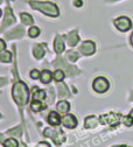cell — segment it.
Listing matches in <instances>:
<instances>
[{"instance_id": "obj_1", "label": "cell", "mask_w": 133, "mask_h": 147, "mask_svg": "<svg viewBox=\"0 0 133 147\" xmlns=\"http://www.w3.org/2000/svg\"><path fill=\"white\" fill-rule=\"evenodd\" d=\"M12 96L14 102L18 105H26L28 103L29 99V90L26 83L21 82V81H18L16 83H14L13 88H12Z\"/></svg>"}, {"instance_id": "obj_2", "label": "cell", "mask_w": 133, "mask_h": 147, "mask_svg": "<svg viewBox=\"0 0 133 147\" xmlns=\"http://www.w3.org/2000/svg\"><path fill=\"white\" fill-rule=\"evenodd\" d=\"M29 4L34 9L40 11V12H42L43 14H46L48 16L56 18L60 14L57 6H56L55 4H53V3H49V1H34V0H30Z\"/></svg>"}, {"instance_id": "obj_3", "label": "cell", "mask_w": 133, "mask_h": 147, "mask_svg": "<svg viewBox=\"0 0 133 147\" xmlns=\"http://www.w3.org/2000/svg\"><path fill=\"white\" fill-rule=\"evenodd\" d=\"M92 88H93V90L96 91L97 94H104V92H106V91L109 90L110 83H109V81L105 77L101 76V77H97L96 80L93 81Z\"/></svg>"}, {"instance_id": "obj_4", "label": "cell", "mask_w": 133, "mask_h": 147, "mask_svg": "<svg viewBox=\"0 0 133 147\" xmlns=\"http://www.w3.org/2000/svg\"><path fill=\"white\" fill-rule=\"evenodd\" d=\"M43 136L50 137L54 140V142H56L57 145H60L61 142H63L65 140V136L62 133L61 130H57V131L55 132L54 130H50V128H46L45 132H43Z\"/></svg>"}, {"instance_id": "obj_5", "label": "cell", "mask_w": 133, "mask_h": 147, "mask_svg": "<svg viewBox=\"0 0 133 147\" xmlns=\"http://www.w3.org/2000/svg\"><path fill=\"white\" fill-rule=\"evenodd\" d=\"M113 24H115L117 29L120 30V32H127L132 27V22L127 16H119L118 19H116L115 21H113Z\"/></svg>"}, {"instance_id": "obj_6", "label": "cell", "mask_w": 133, "mask_h": 147, "mask_svg": "<svg viewBox=\"0 0 133 147\" xmlns=\"http://www.w3.org/2000/svg\"><path fill=\"white\" fill-rule=\"evenodd\" d=\"M119 117H120L119 115L111 112V113H107V115H103V116H101L99 120H101V123H102V124H109V125L115 126V125H118V123H119Z\"/></svg>"}, {"instance_id": "obj_7", "label": "cell", "mask_w": 133, "mask_h": 147, "mask_svg": "<svg viewBox=\"0 0 133 147\" xmlns=\"http://www.w3.org/2000/svg\"><path fill=\"white\" fill-rule=\"evenodd\" d=\"M80 51L85 56H90L96 51V45L92 41H84L80 47Z\"/></svg>"}, {"instance_id": "obj_8", "label": "cell", "mask_w": 133, "mask_h": 147, "mask_svg": "<svg viewBox=\"0 0 133 147\" xmlns=\"http://www.w3.org/2000/svg\"><path fill=\"white\" fill-rule=\"evenodd\" d=\"M61 121H62L63 126L67 128H75L77 126V119H76V117L74 115H70V113H65Z\"/></svg>"}, {"instance_id": "obj_9", "label": "cell", "mask_w": 133, "mask_h": 147, "mask_svg": "<svg viewBox=\"0 0 133 147\" xmlns=\"http://www.w3.org/2000/svg\"><path fill=\"white\" fill-rule=\"evenodd\" d=\"M61 120H62V119L60 118L59 113L55 112V111H51V112L48 115V118H47V121H48L50 125H53V126H59V125L62 123Z\"/></svg>"}, {"instance_id": "obj_10", "label": "cell", "mask_w": 133, "mask_h": 147, "mask_svg": "<svg viewBox=\"0 0 133 147\" xmlns=\"http://www.w3.org/2000/svg\"><path fill=\"white\" fill-rule=\"evenodd\" d=\"M54 50L55 53L61 54L64 50V41L61 36H56L55 40H54Z\"/></svg>"}, {"instance_id": "obj_11", "label": "cell", "mask_w": 133, "mask_h": 147, "mask_svg": "<svg viewBox=\"0 0 133 147\" xmlns=\"http://www.w3.org/2000/svg\"><path fill=\"white\" fill-rule=\"evenodd\" d=\"M15 22V18L12 13V11L9 8H6V16H5V20H4V24H3V28H5L6 26H11L12 24Z\"/></svg>"}, {"instance_id": "obj_12", "label": "cell", "mask_w": 133, "mask_h": 147, "mask_svg": "<svg viewBox=\"0 0 133 147\" xmlns=\"http://www.w3.org/2000/svg\"><path fill=\"white\" fill-rule=\"evenodd\" d=\"M46 91L37 88H33V100H43L46 98Z\"/></svg>"}, {"instance_id": "obj_13", "label": "cell", "mask_w": 133, "mask_h": 147, "mask_svg": "<svg viewBox=\"0 0 133 147\" xmlns=\"http://www.w3.org/2000/svg\"><path fill=\"white\" fill-rule=\"evenodd\" d=\"M53 78V74L48 70V69H45L43 71H41V75H40V80L43 84H49L50 81Z\"/></svg>"}, {"instance_id": "obj_14", "label": "cell", "mask_w": 133, "mask_h": 147, "mask_svg": "<svg viewBox=\"0 0 133 147\" xmlns=\"http://www.w3.org/2000/svg\"><path fill=\"white\" fill-rule=\"evenodd\" d=\"M56 109H57V111L60 113L64 115V113H67L70 110V104L68 102H65V100H61V102L57 103V105H56Z\"/></svg>"}, {"instance_id": "obj_15", "label": "cell", "mask_w": 133, "mask_h": 147, "mask_svg": "<svg viewBox=\"0 0 133 147\" xmlns=\"http://www.w3.org/2000/svg\"><path fill=\"white\" fill-rule=\"evenodd\" d=\"M24 29L21 27H18V28H14L13 30L8 32L6 35H7V38L8 39H13V38H21V36L24 35Z\"/></svg>"}, {"instance_id": "obj_16", "label": "cell", "mask_w": 133, "mask_h": 147, "mask_svg": "<svg viewBox=\"0 0 133 147\" xmlns=\"http://www.w3.org/2000/svg\"><path fill=\"white\" fill-rule=\"evenodd\" d=\"M33 54H34V57L37 59V60H40L43 57V55H45V49L42 48L41 45H36L34 46L33 48Z\"/></svg>"}, {"instance_id": "obj_17", "label": "cell", "mask_w": 133, "mask_h": 147, "mask_svg": "<svg viewBox=\"0 0 133 147\" xmlns=\"http://www.w3.org/2000/svg\"><path fill=\"white\" fill-rule=\"evenodd\" d=\"M84 126L85 128H93L97 126V118L95 116H89L85 118V121H84Z\"/></svg>"}, {"instance_id": "obj_18", "label": "cell", "mask_w": 133, "mask_h": 147, "mask_svg": "<svg viewBox=\"0 0 133 147\" xmlns=\"http://www.w3.org/2000/svg\"><path fill=\"white\" fill-rule=\"evenodd\" d=\"M78 40H80V38H78L77 32H76V30L71 32V33L68 35V43H69L70 47H74L75 45H77Z\"/></svg>"}, {"instance_id": "obj_19", "label": "cell", "mask_w": 133, "mask_h": 147, "mask_svg": "<svg viewBox=\"0 0 133 147\" xmlns=\"http://www.w3.org/2000/svg\"><path fill=\"white\" fill-rule=\"evenodd\" d=\"M30 109L34 112H39L43 109V104L41 103V100H33L30 103Z\"/></svg>"}, {"instance_id": "obj_20", "label": "cell", "mask_w": 133, "mask_h": 147, "mask_svg": "<svg viewBox=\"0 0 133 147\" xmlns=\"http://www.w3.org/2000/svg\"><path fill=\"white\" fill-rule=\"evenodd\" d=\"M64 72L62 71V70H60V69H57V70H55V72L53 74V78L56 81V82H62L63 80H64Z\"/></svg>"}, {"instance_id": "obj_21", "label": "cell", "mask_w": 133, "mask_h": 147, "mask_svg": "<svg viewBox=\"0 0 133 147\" xmlns=\"http://www.w3.org/2000/svg\"><path fill=\"white\" fill-rule=\"evenodd\" d=\"M20 18H21V20H22V22H24L25 25H32L33 21H34L33 18H32V15H29L28 13H21Z\"/></svg>"}, {"instance_id": "obj_22", "label": "cell", "mask_w": 133, "mask_h": 147, "mask_svg": "<svg viewBox=\"0 0 133 147\" xmlns=\"http://www.w3.org/2000/svg\"><path fill=\"white\" fill-rule=\"evenodd\" d=\"M12 61V53L9 51H5L0 55V62H4V63H8Z\"/></svg>"}, {"instance_id": "obj_23", "label": "cell", "mask_w": 133, "mask_h": 147, "mask_svg": "<svg viewBox=\"0 0 133 147\" xmlns=\"http://www.w3.org/2000/svg\"><path fill=\"white\" fill-rule=\"evenodd\" d=\"M18 146H19V142L14 138H8L4 141V147H18Z\"/></svg>"}, {"instance_id": "obj_24", "label": "cell", "mask_w": 133, "mask_h": 147, "mask_svg": "<svg viewBox=\"0 0 133 147\" xmlns=\"http://www.w3.org/2000/svg\"><path fill=\"white\" fill-rule=\"evenodd\" d=\"M28 35H29V38H37V36L40 35V28L39 27H36V26H33L29 28L28 30Z\"/></svg>"}, {"instance_id": "obj_25", "label": "cell", "mask_w": 133, "mask_h": 147, "mask_svg": "<svg viewBox=\"0 0 133 147\" xmlns=\"http://www.w3.org/2000/svg\"><path fill=\"white\" fill-rule=\"evenodd\" d=\"M67 56H68V59H69L71 62H75V61H77V59H78V54L76 53V51L70 50V51L67 53Z\"/></svg>"}, {"instance_id": "obj_26", "label": "cell", "mask_w": 133, "mask_h": 147, "mask_svg": "<svg viewBox=\"0 0 133 147\" xmlns=\"http://www.w3.org/2000/svg\"><path fill=\"white\" fill-rule=\"evenodd\" d=\"M40 75H41V72L37 70V69H33L30 72H29V76L32 80H37V78H40Z\"/></svg>"}, {"instance_id": "obj_27", "label": "cell", "mask_w": 133, "mask_h": 147, "mask_svg": "<svg viewBox=\"0 0 133 147\" xmlns=\"http://www.w3.org/2000/svg\"><path fill=\"white\" fill-rule=\"evenodd\" d=\"M59 94H60L61 97H63V96H68V95H69L67 88L63 86V85H59Z\"/></svg>"}, {"instance_id": "obj_28", "label": "cell", "mask_w": 133, "mask_h": 147, "mask_svg": "<svg viewBox=\"0 0 133 147\" xmlns=\"http://www.w3.org/2000/svg\"><path fill=\"white\" fill-rule=\"evenodd\" d=\"M123 120H124V124H125L126 126H128V127L133 125V118H132L131 116H127V117H124V119H123Z\"/></svg>"}, {"instance_id": "obj_29", "label": "cell", "mask_w": 133, "mask_h": 147, "mask_svg": "<svg viewBox=\"0 0 133 147\" xmlns=\"http://www.w3.org/2000/svg\"><path fill=\"white\" fill-rule=\"evenodd\" d=\"M5 48H6L5 41H4V40H1V39H0V53H1L3 50H5Z\"/></svg>"}, {"instance_id": "obj_30", "label": "cell", "mask_w": 133, "mask_h": 147, "mask_svg": "<svg viewBox=\"0 0 133 147\" xmlns=\"http://www.w3.org/2000/svg\"><path fill=\"white\" fill-rule=\"evenodd\" d=\"M74 5L76 7H81L83 5V1H82V0H74Z\"/></svg>"}, {"instance_id": "obj_31", "label": "cell", "mask_w": 133, "mask_h": 147, "mask_svg": "<svg viewBox=\"0 0 133 147\" xmlns=\"http://www.w3.org/2000/svg\"><path fill=\"white\" fill-rule=\"evenodd\" d=\"M37 147H50L47 142H40L39 145H37Z\"/></svg>"}, {"instance_id": "obj_32", "label": "cell", "mask_w": 133, "mask_h": 147, "mask_svg": "<svg viewBox=\"0 0 133 147\" xmlns=\"http://www.w3.org/2000/svg\"><path fill=\"white\" fill-rule=\"evenodd\" d=\"M6 82V80H3V78H0V85H1L3 83H5Z\"/></svg>"}, {"instance_id": "obj_33", "label": "cell", "mask_w": 133, "mask_h": 147, "mask_svg": "<svg viewBox=\"0 0 133 147\" xmlns=\"http://www.w3.org/2000/svg\"><path fill=\"white\" fill-rule=\"evenodd\" d=\"M131 45L133 46V33H132V35H131Z\"/></svg>"}, {"instance_id": "obj_34", "label": "cell", "mask_w": 133, "mask_h": 147, "mask_svg": "<svg viewBox=\"0 0 133 147\" xmlns=\"http://www.w3.org/2000/svg\"><path fill=\"white\" fill-rule=\"evenodd\" d=\"M130 116H131V117H132V118H133V109H132V111H131V112H130Z\"/></svg>"}, {"instance_id": "obj_35", "label": "cell", "mask_w": 133, "mask_h": 147, "mask_svg": "<svg viewBox=\"0 0 133 147\" xmlns=\"http://www.w3.org/2000/svg\"><path fill=\"white\" fill-rule=\"evenodd\" d=\"M1 14H3V11H1V9H0V16H1Z\"/></svg>"}, {"instance_id": "obj_36", "label": "cell", "mask_w": 133, "mask_h": 147, "mask_svg": "<svg viewBox=\"0 0 133 147\" xmlns=\"http://www.w3.org/2000/svg\"><path fill=\"white\" fill-rule=\"evenodd\" d=\"M131 100H133V94H132V96H131Z\"/></svg>"}, {"instance_id": "obj_37", "label": "cell", "mask_w": 133, "mask_h": 147, "mask_svg": "<svg viewBox=\"0 0 133 147\" xmlns=\"http://www.w3.org/2000/svg\"><path fill=\"white\" fill-rule=\"evenodd\" d=\"M0 117H1V115H0Z\"/></svg>"}]
</instances>
